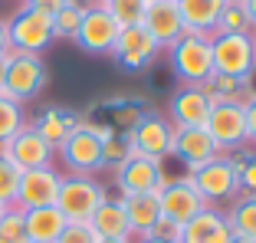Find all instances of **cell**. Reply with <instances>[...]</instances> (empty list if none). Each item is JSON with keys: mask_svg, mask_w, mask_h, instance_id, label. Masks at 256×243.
<instances>
[{"mask_svg": "<svg viewBox=\"0 0 256 243\" xmlns=\"http://www.w3.org/2000/svg\"><path fill=\"white\" fill-rule=\"evenodd\" d=\"M171 69L184 86H207L210 76H214L210 36L184 33V36L171 46Z\"/></svg>", "mask_w": 256, "mask_h": 243, "instance_id": "cell-1", "label": "cell"}, {"mask_svg": "<svg viewBox=\"0 0 256 243\" xmlns=\"http://www.w3.org/2000/svg\"><path fill=\"white\" fill-rule=\"evenodd\" d=\"M106 188L89 174H66L56 194V207L66 217V224H89L98 204L106 200Z\"/></svg>", "mask_w": 256, "mask_h": 243, "instance_id": "cell-2", "label": "cell"}, {"mask_svg": "<svg viewBox=\"0 0 256 243\" xmlns=\"http://www.w3.org/2000/svg\"><path fill=\"white\" fill-rule=\"evenodd\" d=\"M210 53H214V72L246 79V82L253 79V72H256L253 36H243V33H214Z\"/></svg>", "mask_w": 256, "mask_h": 243, "instance_id": "cell-3", "label": "cell"}, {"mask_svg": "<svg viewBox=\"0 0 256 243\" xmlns=\"http://www.w3.org/2000/svg\"><path fill=\"white\" fill-rule=\"evenodd\" d=\"M7 36H10V50L16 53H43L46 46L56 40L53 33V16L33 7H20L14 16L7 20Z\"/></svg>", "mask_w": 256, "mask_h": 243, "instance_id": "cell-4", "label": "cell"}, {"mask_svg": "<svg viewBox=\"0 0 256 243\" xmlns=\"http://www.w3.org/2000/svg\"><path fill=\"white\" fill-rule=\"evenodd\" d=\"M46 86V66L36 53H16L10 50L7 76H4V89L0 96H7L14 102H30L33 96H40V89Z\"/></svg>", "mask_w": 256, "mask_h": 243, "instance_id": "cell-5", "label": "cell"}, {"mask_svg": "<svg viewBox=\"0 0 256 243\" xmlns=\"http://www.w3.org/2000/svg\"><path fill=\"white\" fill-rule=\"evenodd\" d=\"M190 184L197 188L207 204H217V200H234L240 194V174H236V158H224L217 154L214 161H207L204 168L190 171Z\"/></svg>", "mask_w": 256, "mask_h": 243, "instance_id": "cell-6", "label": "cell"}, {"mask_svg": "<svg viewBox=\"0 0 256 243\" xmlns=\"http://www.w3.org/2000/svg\"><path fill=\"white\" fill-rule=\"evenodd\" d=\"M204 128L214 138L220 154L240 148L246 142V112H243V102H214Z\"/></svg>", "mask_w": 256, "mask_h": 243, "instance_id": "cell-7", "label": "cell"}, {"mask_svg": "<svg viewBox=\"0 0 256 243\" xmlns=\"http://www.w3.org/2000/svg\"><path fill=\"white\" fill-rule=\"evenodd\" d=\"M128 138V148L135 154H144V158H168L174 148V125L161 115H142L138 125L132 132H125Z\"/></svg>", "mask_w": 256, "mask_h": 243, "instance_id": "cell-8", "label": "cell"}, {"mask_svg": "<svg viewBox=\"0 0 256 243\" xmlns=\"http://www.w3.org/2000/svg\"><path fill=\"white\" fill-rule=\"evenodd\" d=\"M115 181H118V188H122V198H128V194L161 190L168 184V178H164L161 161L144 158V154H135V152H132L118 168H115Z\"/></svg>", "mask_w": 256, "mask_h": 243, "instance_id": "cell-9", "label": "cell"}, {"mask_svg": "<svg viewBox=\"0 0 256 243\" xmlns=\"http://www.w3.org/2000/svg\"><path fill=\"white\" fill-rule=\"evenodd\" d=\"M62 174L53 164L46 168H33V171H23L20 174V188H16V204L20 210H36V207H53L56 194H60Z\"/></svg>", "mask_w": 256, "mask_h": 243, "instance_id": "cell-10", "label": "cell"}, {"mask_svg": "<svg viewBox=\"0 0 256 243\" xmlns=\"http://www.w3.org/2000/svg\"><path fill=\"white\" fill-rule=\"evenodd\" d=\"M158 200H161V217L171 224H178V227H184V224L190 220V217H197L200 210H207V200L197 194V188L190 184V178H181V181H168L164 188L158 190Z\"/></svg>", "mask_w": 256, "mask_h": 243, "instance_id": "cell-11", "label": "cell"}, {"mask_svg": "<svg viewBox=\"0 0 256 243\" xmlns=\"http://www.w3.org/2000/svg\"><path fill=\"white\" fill-rule=\"evenodd\" d=\"M118 23L112 20L106 7H98V4H89L82 14V23H79V30H76V43L82 46L86 53H112L115 40H118Z\"/></svg>", "mask_w": 256, "mask_h": 243, "instance_id": "cell-12", "label": "cell"}, {"mask_svg": "<svg viewBox=\"0 0 256 243\" xmlns=\"http://www.w3.org/2000/svg\"><path fill=\"white\" fill-rule=\"evenodd\" d=\"M60 154H62V161H66V168L72 174H89L92 178L98 168H106L102 164V142L86 128L82 122H79V128L60 144Z\"/></svg>", "mask_w": 256, "mask_h": 243, "instance_id": "cell-13", "label": "cell"}, {"mask_svg": "<svg viewBox=\"0 0 256 243\" xmlns=\"http://www.w3.org/2000/svg\"><path fill=\"white\" fill-rule=\"evenodd\" d=\"M158 53H161V46L154 43V36H151L144 26H125V30H118V40H115V46H112L115 62L125 66V69L151 66Z\"/></svg>", "mask_w": 256, "mask_h": 243, "instance_id": "cell-14", "label": "cell"}, {"mask_svg": "<svg viewBox=\"0 0 256 243\" xmlns=\"http://www.w3.org/2000/svg\"><path fill=\"white\" fill-rule=\"evenodd\" d=\"M7 161L16 171H33V168L53 164V148L40 138V132L33 125H23L14 138H7Z\"/></svg>", "mask_w": 256, "mask_h": 243, "instance_id": "cell-15", "label": "cell"}, {"mask_svg": "<svg viewBox=\"0 0 256 243\" xmlns=\"http://www.w3.org/2000/svg\"><path fill=\"white\" fill-rule=\"evenodd\" d=\"M142 26L154 36V43H158L161 50H171V46L184 36L181 10H178V4H171V0H154V4H148Z\"/></svg>", "mask_w": 256, "mask_h": 243, "instance_id": "cell-16", "label": "cell"}, {"mask_svg": "<svg viewBox=\"0 0 256 243\" xmlns=\"http://www.w3.org/2000/svg\"><path fill=\"white\" fill-rule=\"evenodd\" d=\"M214 102L204 86H184L174 92L171 99V122L174 128H204V122L210 115Z\"/></svg>", "mask_w": 256, "mask_h": 243, "instance_id": "cell-17", "label": "cell"}, {"mask_svg": "<svg viewBox=\"0 0 256 243\" xmlns=\"http://www.w3.org/2000/svg\"><path fill=\"white\" fill-rule=\"evenodd\" d=\"M174 158H181L190 171L204 168L207 161L217 158V144L214 138L207 135V128H174V148H171Z\"/></svg>", "mask_w": 256, "mask_h": 243, "instance_id": "cell-18", "label": "cell"}, {"mask_svg": "<svg viewBox=\"0 0 256 243\" xmlns=\"http://www.w3.org/2000/svg\"><path fill=\"white\" fill-rule=\"evenodd\" d=\"M122 207H125L128 227H132V236H151L154 224L161 220V200L158 190H148V194H128L122 198Z\"/></svg>", "mask_w": 256, "mask_h": 243, "instance_id": "cell-19", "label": "cell"}, {"mask_svg": "<svg viewBox=\"0 0 256 243\" xmlns=\"http://www.w3.org/2000/svg\"><path fill=\"white\" fill-rule=\"evenodd\" d=\"M226 4L224 0H178L181 10L184 33H200V36H214L217 30V16Z\"/></svg>", "mask_w": 256, "mask_h": 243, "instance_id": "cell-20", "label": "cell"}, {"mask_svg": "<svg viewBox=\"0 0 256 243\" xmlns=\"http://www.w3.org/2000/svg\"><path fill=\"white\" fill-rule=\"evenodd\" d=\"M89 227L98 234V240H132V227H128V217H125V207H122V198L112 200L106 198L98 204V210L92 214Z\"/></svg>", "mask_w": 256, "mask_h": 243, "instance_id": "cell-21", "label": "cell"}, {"mask_svg": "<svg viewBox=\"0 0 256 243\" xmlns=\"http://www.w3.org/2000/svg\"><path fill=\"white\" fill-rule=\"evenodd\" d=\"M26 220V240L30 243H56L60 234L66 230V217L60 214V207H36V210H23Z\"/></svg>", "mask_w": 256, "mask_h": 243, "instance_id": "cell-22", "label": "cell"}, {"mask_svg": "<svg viewBox=\"0 0 256 243\" xmlns=\"http://www.w3.org/2000/svg\"><path fill=\"white\" fill-rule=\"evenodd\" d=\"M79 122H82V118H79L76 112H69V108H46V112L33 122V128H36L40 138L56 152V148H60V144L79 128Z\"/></svg>", "mask_w": 256, "mask_h": 243, "instance_id": "cell-23", "label": "cell"}, {"mask_svg": "<svg viewBox=\"0 0 256 243\" xmlns=\"http://www.w3.org/2000/svg\"><path fill=\"white\" fill-rule=\"evenodd\" d=\"M226 227L234 230V236H250L256 240V194H236L230 210L224 214Z\"/></svg>", "mask_w": 256, "mask_h": 243, "instance_id": "cell-24", "label": "cell"}, {"mask_svg": "<svg viewBox=\"0 0 256 243\" xmlns=\"http://www.w3.org/2000/svg\"><path fill=\"white\" fill-rule=\"evenodd\" d=\"M224 224V214L214 210V207H207V210H200L197 217H190L188 224L181 227V236H178V243H204L207 236L214 234V230Z\"/></svg>", "mask_w": 256, "mask_h": 243, "instance_id": "cell-25", "label": "cell"}, {"mask_svg": "<svg viewBox=\"0 0 256 243\" xmlns=\"http://www.w3.org/2000/svg\"><path fill=\"white\" fill-rule=\"evenodd\" d=\"M214 33H243V36H250L253 33V23H250L243 4H226L217 16V30Z\"/></svg>", "mask_w": 256, "mask_h": 243, "instance_id": "cell-26", "label": "cell"}, {"mask_svg": "<svg viewBox=\"0 0 256 243\" xmlns=\"http://www.w3.org/2000/svg\"><path fill=\"white\" fill-rule=\"evenodd\" d=\"M144 7H148V4H142V0H108L106 4V10L112 14V20L118 23L122 30H125V26H142Z\"/></svg>", "mask_w": 256, "mask_h": 243, "instance_id": "cell-27", "label": "cell"}, {"mask_svg": "<svg viewBox=\"0 0 256 243\" xmlns=\"http://www.w3.org/2000/svg\"><path fill=\"white\" fill-rule=\"evenodd\" d=\"M82 14H86V4H66L53 14V33L62 40H72L76 30H79V23H82Z\"/></svg>", "mask_w": 256, "mask_h": 243, "instance_id": "cell-28", "label": "cell"}, {"mask_svg": "<svg viewBox=\"0 0 256 243\" xmlns=\"http://www.w3.org/2000/svg\"><path fill=\"white\" fill-rule=\"evenodd\" d=\"M23 125H26V118H23V106L14 102V99H7V96H0V142L14 138Z\"/></svg>", "mask_w": 256, "mask_h": 243, "instance_id": "cell-29", "label": "cell"}, {"mask_svg": "<svg viewBox=\"0 0 256 243\" xmlns=\"http://www.w3.org/2000/svg\"><path fill=\"white\" fill-rule=\"evenodd\" d=\"M0 240L4 243H30L26 240V220H23L20 207H10L0 220Z\"/></svg>", "mask_w": 256, "mask_h": 243, "instance_id": "cell-30", "label": "cell"}, {"mask_svg": "<svg viewBox=\"0 0 256 243\" xmlns=\"http://www.w3.org/2000/svg\"><path fill=\"white\" fill-rule=\"evenodd\" d=\"M20 174L23 171H16L14 164H10L7 158L0 161V204L14 207L16 204V188H20Z\"/></svg>", "mask_w": 256, "mask_h": 243, "instance_id": "cell-31", "label": "cell"}, {"mask_svg": "<svg viewBox=\"0 0 256 243\" xmlns=\"http://www.w3.org/2000/svg\"><path fill=\"white\" fill-rule=\"evenodd\" d=\"M132 154V148H128V138L125 135H112L108 142H102V164H112V168H118L122 161Z\"/></svg>", "mask_w": 256, "mask_h": 243, "instance_id": "cell-32", "label": "cell"}, {"mask_svg": "<svg viewBox=\"0 0 256 243\" xmlns=\"http://www.w3.org/2000/svg\"><path fill=\"white\" fill-rule=\"evenodd\" d=\"M56 243H98V234L89 224H66V230L60 234Z\"/></svg>", "mask_w": 256, "mask_h": 243, "instance_id": "cell-33", "label": "cell"}, {"mask_svg": "<svg viewBox=\"0 0 256 243\" xmlns=\"http://www.w3.org/2000/svg\"><path fill=\"white\" fill-rule=\"evenodd\" d=\"M236 174H240V190L256 194V158H236Z\"/></svg>", "mask_w": 256, "mask_h": 243, "instance_id": "cell-34", "label": "cell"}, {"mask_svg": "<svg viewBox=\"0 0 256 243\" xmlns=\"http://www.w3.org/2000/svg\"><path fill=\"white\" fill-rule=\"evenodd\" d=\"M151 236H154V240H174V243H178V236H181V227L161 217V220L154 224V230H151Z\"/></svg>", "mask_w": 256, "mask_h": 243, "instance_id": "cell-35", "label": "cell"}, {"mask_svg": "<svg viewBox=\"0 0 256 243\" xmlns=\"http://www.w3.org/2000/svg\"><path fill=\"white\" fill-rule=\"evenodd\" d=\"M243 112H246V142H256V96L243 102Z\"/></svg>", "mask_w": 256, "mask_h": 243, "instance_id": "cell-36", "label": "cell"}, {"mask_svg": "<svg viewBox=\"0 0 256 243\" xmlns=\"http://www.w3.org/2000/svg\"><path fill=\"white\" fill-rule=\"evenodd\" d=\"M66 4H72V0H23V7L43 10V14H50V16H53L60 7H66Z\"/></svg>", "mask_w": 256, "mask_h": 243, "instance_id": "cell-37", "label": "cell"}, {"mask_svg": "<svg viewBox=\"0 0 256 243\" xmlns=\"http://www.w3.org/2000/svg\"><path fill=\"white\" fill-rule=\"evenodd\" d=\"M204 243H234V230L226 227V220H224V224H220V227L214 230V234L207 236V240H204Z\"/></svg>", "mask_w": 256, "mask_h": 243, "instance_id": "cell-38", "label": "cell"}, {"mask_svg": "<svg viewBox=\"0 0 256 243\" xmlns=\"http://www.w3.org/2000/svg\"><path fill=\"white\" fill-rule=\"evenodd\" d=\"M10 50V36H7V20H0V56Z\"/></svg>", "mask_w": 256, "mask_h": 243, "instance_id": "cell-39", "label": "cell"}, {"mask_svg": "<svg viewBox=\"0 0 256 243\" xmlns=\"http://www.w3.org/2000/svg\"><path fill=\"white\" fill-rule=\"evenodd\" d=\"M243 10H246L250 23H253V30H256V0H243Z\"/></svg>", "mask_w": 256, "mask_h": 243, "instance_id": "cell-40", "label": "cell"}, {"mask_svg": "<svg viewBox=\"0 0 256 243\" xmlns=\"http://www.w3.org/2000/svg\"><path fill=\"white\" fill-rule=\"evenodd\" d=\"M7 62H10V50L0 56V89H4V76H7Z\"/></svg>", "mask_w": 256, "mask_h": 243, "instance_id": "cell-41", "label": "cell"}, {"mask_svg": "<svg viewBox=\"0 0 256 243\" xmlns=\"http://www.w3.org/2000/svg\"><path fill=\"white\" fill-rule=\"evenodd\" d=\"M138 243H174V240H154V236H144V240H138Z\"/></svg>", "mask_w": 256, "mask_h": 243, "instance_id": "cell-42", "label": "cell"}, {"mask_svg": "<svg viewBox=\"0 0 256 243\" xmlns=\"http://www.w3.org/2000/svg\"><path fill=\"white\" fill-rule=\"evenodd\" d=\"M234 243H256V240H250V236H234Z\"/></svg>", "mask_w": 256, "mask_h": 243, "instance_id": "cell-43", "label": "cell"}, {"mask_svg": "<svg viewBox=\"0 0 256 243\" xmlns=\"http://www.w3.org/2000/svg\"><path fill=\"white\" fill-rule=\"evenodd\" d=\"M4 158H7V144L0 142V161H4Z\"/></svg>", "mask_w": 256, "mask_h": 243, "instance_id": "cell-44", "label": "cell"}, {"mask_svg": "<svg viewBox=\"0 0 256 243\" xmlns=\"http://www.w3.org/2000/svg\"><path fill=\"white\" fill-rule=\"evenodd\" d=\"M7 210H10V207H7V204H0V220H4V214H7Z\"/></svg>", "mask_w": 256, "mask_h": 243, "instance_id": "cell-45", "label": "cell"}, {"mask_svg": "<svg viewBox=\"0 0 256 243\" xmlns=\"http://www.w3.org/2000/svg\"><path fill=\"white\" fill-rule=\"evenodd\" d=\"M98 243H132V240H98Z\"/></svg>", "mask_w": 256, "mask_h": 243, "instance_id": "cell-46", "label": "cell"}, {"mask_svg": "<svg viewBox=\"0 0 256 243\" xmlns=\"http://www.w3.org/2000/svg\"><path fill=\"white\" fill-rule=\"evenodd\" d=\"M92 4H98V7H106V4H108V0H92Z\"/></svg>", "mask_w": 256, "mask_h": 243, "instance_id": "cell-47", "label": "cell"}, {"mask_svg": "<svg viewBox=\"0 0 256 243\" xmlns=\"http://www.w3.org/2000/svg\"><path fill=\"white\" fill-rule=\"evenodd\" d=\"M250 36H253V50H256V30H253V33H250Z\"/></svg>", "mask_w": 256, "mask_h": 243, "instance_id": "cell-48", "label": "cell"}, {"mask_svg": "<svg viewBox=\"0 0 256 243\" xmlns=\"http://www.w3.org/2000/svg\"><path fill=\"white\" fill-rule=\"evenodd\" d=\"M224 4H243V0H224Z\"/></svg>", "mask_w": 256, "mask_h": 243, "instance_id": "cell-49", "label": "cell"}, {"mask_svg": "<svg viewBox=\"0 0 256 243\" xmlns=\"http://www.w3.org/2000/svg\"><path fill=\"white\" fill-rule=\"evenodd\" d=\"M142 4H154V0H142Z\"/></svg>", "mask_w": 256, "mask_h": 243, "instance_id": "cell-50", "label": "cell"}, {"mask_svg": "<svg viewBox=\"0 0 256 243\" xmlns=\"http://www.w3.org/2000/svg\"><path fill=\"white\" fill-rule=\"evenodd\" d=\"M171 4H178V0H171Z\"/></svg>", "mask_w": 256, "mask_h": 243, "instance_id": "cell-51", "label": "cell"}, {"mask_svg": "<svg viewBox=\"0 0 256 243\" xmlns=\"http://www.w3.org/2000/svg\"><path fill=\"white\" fill-rule=\"evenodd\" d=\"M0 243H4V240H0Z\"/></svg>", "mask_w": 256, "mask_h": 243, "instance_id": "cell-52", "label": "cell"}]
</instances>
